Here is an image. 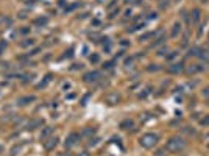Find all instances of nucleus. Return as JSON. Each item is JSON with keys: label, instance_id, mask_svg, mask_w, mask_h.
<instances>
[{"label": "nucleus", "instance_id": "obj_5", "mask_svg": "<svg viewBox=\"0 0 209 156\" xmlns=\"http://www.w3.org/2000/svg\"><path fill=\"white\" fill-rule=\"evenodd\" d=\"M105 100H106L108 105H117V103L120 102V94H117V92H109V94L105 97Z\"/></svg>", "mask_w": 209, "mask_h": 156}, {"label": "nucleus", "instance_id": "obj_12", "mask_svg": "<svg viewBox=\"0 0 209 156\" xmlns=\"http://www.w3.org/2000/svg\"><path fill=\"white\" fill-rule=\"evenodd\" d=\"M33 100H35L33 95H27V97H20V98L17 100V103H19V105H28V103L33 102Z\"/></svg>", "mask_w": 209, "mask_h": 156}, {"label": "nucleus", "instance_id": "obj_15", "mask_svg": "<svg viewBox=\"0 0 209 156\" xmlns=\"http://www.w3.org/2000/svg\"><path fill=\"white\" fill-rule=\"evenodd\" d=\"M22 150V144H19V145H14L13 148H11V156H16L19 152Z\"/></svg>", "mask_w": 209, "mask_h": 156}, {"label": "nucleus", "instance_id": "obj_31", "mask_svg": "<svg viewBox=\"0 0 209 156\" xmlns=\"http://www.w3.org/2000/svg\"><path fill=\"white\" fill-rule=\"evenodd\" d=\"M2 150H3V147H2V145H0V152H2Z\"/></svg>", "mask_w": 209, "mask_h": 156}, {"label": "nucleus", "instance_id": "obj_7", "mask_svg": "<svg viewBox=\"0 0 209 156\" xmlns=\"http://www.w3.org/2000/svg\"><path fill=\"white\" fill-rule=\"evenodd\" d=\"M78 141H80V134L72 133V134H69V136H67V139H66V147H74Z\"/></svg>", "mask_w": 209, "mask_h": 156}, {"label": "nucleus", "instance_id": "obj_22", "mask_svg": "<svg viewBox=\"0 0 209 156\" xmlns=\"http://www.w3.org/2000/svg\"><path fill=\"white\" fill-rule=\"evenodd\" d=\"M91 63H98V59H100V56L98 55H91Z\"/></svg>", "mask_w": 209, "mask_h": 156}, {"label": "nucleus", "instance_id": "obj_9", "mask_svg": "<svg viewBox=\"0 0 209 156\" xmlns=\"http://www.w3.org/2000/svg\"><path fill=\"white\" fill-rule=\"evenodd\" d=\"M190 16H192V22L198 24V22H200V17H201V11H200L198 8H194L192 13H190Z\"/></svg>", "mask_w": 209, "mask_h": 156}, {"label": "nucleus", "instance_id": "obj_29", "mask_svg": "<svg viewBox=\"0 0 209 156\" xmlns=\"http://www.w3.org/2000/svg\"><path fill=\"white\" fill-rule=\"evenodd\" d=\"M136 2H137V0H125V3H128V5H129V3H136Z\"/></svg>", "mask_w": 209, "mask_h": 156}, {"label": "nucleus", "instance_id": "obj_13", "mask_svg": "<svg viewBox=\"0 0 209 156\" xmlns=\"http://www.w3.org/2000/svg\"><path fill=\"white\" fill-rule=\"evenodd\" d=\"M52 131H53V128H52V126H45V128H44V131L41 133V141H45V139L52 134Z\"/></svg>", "mask_w": 209, "mask_h": 156}, {"label": "nucleus", "instance_id": "obj_3", "mask_svg": "<svg viewBox=\"0 0 209 156\" xmlns=\"http://www.w3.org/2000/svg\"><path fill=\"white\" fill-rule=\"evenodd\" d=\"M58 137L56 136H50V137H47L45 141H44V148L47 150V152H52L56 145H58Z\"/></svg>", "mask_w": 209, "mask_h": 156}, {"label": "nucleus", "instance_id": "obj_25", "mask_svg": "<svg viewBox=\"0 0 209 156\" xmlns=\"http://www.w3.org/2000/svg\"><path fill=\"white\" fill-rule=\"evenodd\" d=\"M176 55H178V52H172V53H170V55L167 56V59H168V61H172V59H173V58H175Z\"/></svg>", "mask_w": 209, "mask_h": 156}, {"label": "nucleus", "instance_id": "obj_8", "mask_svg": "<svg viewBox=\"0 0 209 156\" xmlns=\"http://www.w3.org/2000/svg\"><path fill=\"white\" fill-rule=\"evenodd\" d=\"M201 70H203V66H201V64H190V66L186 67V72H187L189 75H195V74H198V72H201Z\"/></svg>", "mask_w": 209, "mask_h": 156}, {"label": "nucleus", "instance_id": "obj_32", "mask_svg": "<svg viewBox=\"0 0 209 156\" xmlns=\"http://www.w3.org/2000/svg\"><path fill=\"white\" fill-rule=\"evenodd\" d=\"M208 148H209V142H208Z\"/></svg>", "mask_w": 209, "mask_h": 156}, {"label": "nucleus", "instance_id": "obj_4", "mask_svg": "<svg viewBox=\"0 0 209 156\" xmlns=\"http://www.w3.org/2000/svg\"><path fill=\"white\" fill-rule=\"evenodd\" d=\"M83 80L86 81V83H95V81L100 80V72H97V70L87 72V74H84L83 75Z\"/></svg>", "mask_w": 209, "mask_h": 156}, {"label": "nucleus", "instance_id": "obj_30", "mask_svg": "<svg viewBox=\"0 0 209 156\" xmlns=\"http://www.w3.org/2000/svg\"><path fill=\"white\" fill-rule=\"evenodd\" d=\"M201 2H203V3H206V2H209V0H201Z\"/></svg>", "mask_w": 209, "mask_h": 156}, {"label": "nucleus", "instance_id": "obj_23", "mask_svg": "<svg viewBox=\"0 0 209 156\" xmlns=\"http://www.w3.org/2000/svg\"><path fill=\"white\" fill-rule=\"evenodd\" d=\"M151 36H155V33H147V35H144V36H140V41H145V39L151 38Z\"/></svg>", "mask_w": 209, "mask_h": 156}, {"label": "nucleus", "instance_id": "obj_26", "mask_svg": "<svg viewBox=\"0 0 209 156\" xmlns=\"http://www.w3.org/2000/svg\"><path fill=\"white\" fill-rule=\"evenodd\" d=\"M168 6V0H161V8H166Z\"/></svg>", "mask_w": 209, "mask_h": 156}, {"label": "nucleus", "instance_id": "obj_24", "mask_svg": "<svg viewBox=\"0 0 209 156\" xmlns=\"http://www.w3.org/2000/svg\"><path fill=\"white\" fill-rule=\"evenodd\" d=\"M201 95H203V97H209V86H208V87H205V89L201 91Z\"/></svg>", "mask_w": 209, "mask_h": 156}, {"label": "nucleus", "instance_id": "obj_20", "mask_svg": "<svg viewBox=\"0 0 209 156\" xmlns=\"http://www.w3.org/2000/svg\"><path fill=\"white\" fill-rule=\"evenodd\" d=\"M148 70H150V72H153V70L156 72V70H159V66H158V64H150V66H148Z\"/></svg>", "mask_w": 209, "mask_h": 156}, {"label": "nucleus", "instance_id": "obj_19", "mask_svg": "<svg viewBox=\"0 0 209 156\" xmlns=\"http://www.w3.org/2000/svg\"><path fill=\"white\" fill-rule=\"evenodd\" d=\"M20 45H22V47H28V45H33V39H27V41L20 42Z\"/></svg>", "mask_w": 209, "mask_h": 156}, {"label": "nucleus", "instance_id": "obj_17", "mask_svg": "<svg viewBox=\"0 0 209 156\" xmlns=\"http://www.w3.org/2000/svg\"><path fill=\"white\" fill-rule=\"evenodd\" d=\"M164 39H166V36H164V35H161L159 38H158L156 41H155V42H153V44H151V47H155V45H159V44H162V41H164Z\"/></svg>", "mask_w": 209, "mask_h": 156}, {"label": "nucleus", "instance_id": "obj_28", "mask_svg": "<svg viewBox=\"0 0 209 156\" xmlns=\"http://www.w3.org/2000/svg\"><path fill=\"white\" fill-rule=\"evenodd\" d=\"M78 156H91V155H89L87 152H81V153H80V155H78Z\"/></svg>", "mask_w": 209, "mask_h": 156}, {"label": "nucleus", "instance_id": "obj_1", "mask_svg": "<svg viewBox=\"0 0 209 156\" xmlns=\"http://www.w3.org/2000/svg\"><path fill=\"white\" fill-rule=\"evenodd\" d=\"M186 148V141H184V137H181V136H173V137H170L167 141V144H166V150L170 152V153H179V152H183Z\"/></svg>", "mask_w": 209, "mask_h": 156}, {"label": "nucleus", "instance_id": "obj_14", "mask_svg": "<svg viewBox=\"0 0 209 156\" xmlns=\"http://www.w3.org/2000/svg\"><path fill=\"white\" fill-rule=\"evenodd\" d=\"M179 31H181V25H179V24L176 22V24L173 25V30H172V33H170V35H172V36H176V35H178Z\"/></svg>", "mask_w": 209, "mask_h": 156}, {"label": "nucleus", "instance_id": "obj_16", "mask_svg": "<svg viewBox=\"0 0 209 156\" xmlns=\"http://www.w3.org/2000/svg\"><path fill=\"white\" fill-rule=\"evenodd\" d=\"M47 22H48V19H47V17H39V19H36V20H35V24H36V25H45Z\"/></svg>", "mask_w": 209, "mask_h": 156}, {"label": "nucleus", "instance_id": "obj_33", "mask_svg": "<svg viewBox=\"0 0 209 156\" xmlns=\"http://www.w3.org/2000/svg\"><path fill=\"white\" fill-rule=\"evenodd\" d=\"M208 105H209V100H208Z\"/></svg>", "mask_w": 209, "mask_h": 156}, {"label": "nucleus", "instance_id": "obj_27", "mask_svg": "<svg viewBox=\"0 0 209 156\" xmlns=\"http://www.w3.org/2000/svg\"><path fill=\"white\" fill-rule=\"evenodd\" d=\"M5 45H6V42H5V41H2V42H0V53H2V50H3V47H5Z\"/></svg>", "mask_w": 209, "mask_h": 156}, {"label": "nucleus", "instance_id": "obj_2", "mask_svg": "<svg viewBox=\"0 0 209 156\" xmlns=\"http://www.w3.org/2000/svg\"><path fill=\"white\" fill-rule=\"evenodd\" d=\"M158 141H159L158 134H155V133H145V134L140 136L139 144H140L144 148H153V147L158 144Z\"/></svg>", "mask_w": 209, "mask_h": 156}, {"label": "nucleus", "instance_id": "obj_21", "mask_svg": "<svg viewBox=\"0 0 209 156\" xmlns=\"http://www.w3.org/2000/svg\"><path fill=\"white\" fill-rule=\"evenodd\" d=\"M126 126H133V120H125V122H122V128H125Z\"/></svg>", "mask_w": 209, "mask_h": 156}, {"label": "nucleus", "instance_id": "obj_11", "mask_svg": "<svg viewBox=\"0 0 209 156\" xmlns=\"http://www.w3.org/2000/svg\"><path fill=\"white\" fill-rule=\"evenodd\" d=\"M42 122L41 120H28V122H25V128L27 130H35L38 125H41Z\"/></svg>", "mask_w": 209, "mask_h": 156}, {"label": "nucleus", "instance_id": "obj_6", "mask_svg": "<svg viewBox=\"0 0 209 156\" xmlns=\"http://www.w3.org/2000/svg\"><path fill=\"white\" fill-rule=\"evenodd\" d=\"M183 69H184V64L179 61V63H173V64H170L167 67V72L168 74H179V72H183Z\"/></svg>", "mask_w": 209, "mask_h": 156}, {"label": "nucleus", "instance_id": "obj_10", "mask_svg": "<svg viewBox=\"0 0 209 156\" xmlns=\"http://www.w3.org/2000/svg\"><path fill=\"white\" fill-rule=\"evenodd\" d=\"M201 53H203V50L200 48V47H192L190 50H189V56H195V58H200L201 56Z\"/></svg>", "mask_w": 209, "mask_h": 156}, {"label": "nucleus", "instance_id": "obj_18", "mask_svg": "<svg viewBox=\"0 0 209 156\" xmlns=\"http://www.w3.org/2000/svg\"><path fill=\"white\" fill-rule=\"evenodd\" d=\"M200 125H203V126H209V114H208V116H205L201 120H200Z\"/></svg>", "mask_w": 209, "mask_h": 156}]
</instances>
